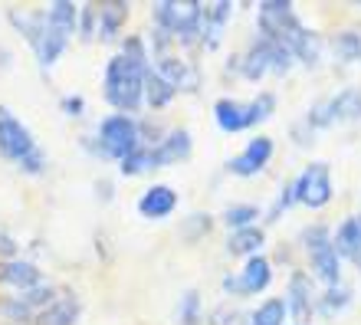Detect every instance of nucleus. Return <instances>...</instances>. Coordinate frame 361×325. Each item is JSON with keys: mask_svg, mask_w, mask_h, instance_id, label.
I'll return each instance as SVG.
<instances>
[{"mask_svg": "<svg viewBox=\"0 0 361 325\" xmlns=\"http://www.w3.org/2000/svg\"><path fill=\"white\" fill-rule=\"evenodd\" d=\"M325 106H329V115H332V125L355 122V118H361V89H355V86L342 89L338 96L325 99Z\"/></svg>", "mask_w": 361, "mask_h": 325, "instance_id": "4be33fe9", "label": "nucleus"}, {"mask_svg": "<svg viewBox=\"0 0 361 325\" xmlns=\"http://www.w3.org/2000/svg\"><path fill=\"white\" fill-rule=\"evenodd\" d=\"M269 158H273V138L259 135V138H253L227 168H230V174H237V178H253V174H259L267 168Z\"/></svg>", "mask_w": 361, "mask_h": 325, "instance_id": "ddd939ff", "label": "nucleus"}, {"mask_svg": "<svg viewBox=\"0 0 361 325\" xmlns=\"http://www.w3.org/2000/svg\"><path fill=\"white\" fill-rule=\"evenodd\" d=\"M348 302H352V289L345 286V283H335V286H329L325 296L319 299V309H322V316H335V312H342Z\"/></svg>", "mask_w": 361, "mask_h": 325, "instance_id": "bb28decb", "label": "nucleus"}, {"mask_svg": "<svg viewBox=\"0 0 361 325\" xmlns=\"http://www.w3.org/2000/svg\"><path fill=\"white\" fill-rule=\"evenodd\" d=\"M174 207H178V194H174V188H168V184H154V188H148V191L142 194V201H138V214L148 217V220L171 217Z\"/></svg>", "mask_w": 361, "mask_h": 325, "instance_id": "dca6fc26", "label": "nucleus"}, {"mask_svg": "<svg viewBox=\"0 0 361 325\" xmlns=\"http://www.w3.org/2000/svg\"><path fill=\"white\" fill-rule=\"evenodd\" d=\"M82 109H86L82 96H66V99H63V112L73 115V118H76V115H82Z\"/></svg>", "mask_w": 361, "mask_h": 325, "instance_id": "f704fd0d", "label": "nucleus"}, {"mask_svg": "<svg viewBox=\"0 0 361 325\" xmlns=\"http://www.w3.org/2000/svg\"><path fill=\"white\" fill-rule=\"evenodd\" d=\"M47 20L63 33V37H73L79 30V7L69 4V0H56V4L47 7Z\"/></svg>", "mask_w": 361, "mask_h": 325, "instance_id": "b1692460", "label": "nucleus"}, {"mask_svg": "<svg viewBox=\"0 0 361 325\" xmlns=\"http://www.w3.org/2000/svg\"><path fill=\"white\" fill-rule=\"evenodd\" d=\"M259 217V211L253 207V204H233V207H227L224 211V223H227L230 230H243V227H253V220Z\"/></svg>", "mask_w": 361, "mask_h": 325, "instance_id": "c756f323", "label": "nucleus"}, {"mask_svg": "<svg viewBox=\"0 0 361 325\" xmlns=\"http://www.w3.org/2000/svg\"><path fill=\"white\" fill-rule=\"evenodd\" d=\"M305 250H309V263H312L315 276L322 279L325 286L342 283V257H338V250H335L329 230L325 227L305 230Z\"/></svg>", "mask_w": 361, "mask_h": 325, "instance_id": "1a4fd4ad", "label": "nucleus"}, {"mask_svg": "<svg viewBox=\"0 0 361 325\" xmlns=\"http://www.w3.org/2000/svg\"><path fill=\"white\" fill-rule=\"evenodd\" d=\"M148 168H154L152 164V148H138V152H132L128 154V158H122V161H118V171L125 174V178H135V174H145L148 171Z\"/></svg>", "mask_w": 361, "mask_h": 325, "instance_id": "7c9ffc66", "label": "nucleus"}, {"mask_svg": "<svg viewBox=\"0 0 361 325\" xmlns=\"http://www.w3.org/2000/svg\"><path fill=\"white\" fill-rule=\"evenodd\" d=\"M174 96H178V92H174V89L168 86L152 66H148V73H145V102H148L152 109H164Z\"/></svg>", "mask_w": 361, "mask_h": 325, "instance_id": "393cba45", "label": "nucleus"}, {"mask_svg": "<svg viewBox=\"0 0 361 325\" xmlns=\"http://www.w3.org/2000/svg\"><path fill=\"white\" fill-rule=\"evenodd\" d=\"M332 49H335V56L342 59V63H358V59H361V37L355 33V30L335 33V37H332Z\"/></svg>", "mask_w": 361, "mask_h": 325, "instance_id": "a878e982", "label": "nucleus"}, {"mask_svg": "<svg viewBox=\"0 0 361 325\" xmlns=\"http://www.w3.org/2000/svg\"><path fill=\"white\" fill-rule=\"evenodd\" d=\"M200 230H210V220L204 217V214H194V217H190V230H188V237L194 240L200 233Z\"/></svg>", "mask_w": 361, "mask_h": 325, "instance_id": "c9c22d12", "label": "nucleus"}, {"mask_svg": "<svg viewBox=\"0 0 361 325\" xmlns=\"http://www.w3.org/2000/svg\"><path fill=\"white\" fill-rule=\"evenodd\" d=\"M178 322L180 325H197L200 322V296L194 289H188L178 302Z\"/></svg>", "mask_w": 361, "mask_h": 325, "instance_id": "2f4dec72", "label": "nucleus"}, {"mask_svg": "<svg viewBox=\"0 0 361 325\" xmlns=\"http://www.w3.org/2000/svg\"><path fill=\"white\" fill-rule=\"evenodd\" d=\"M276 112V96L273 92H259L253 102H237V99H220L214 106V118L224 132H247L253 125L267 122Z\"/></svg>", "mask_w": 361, "mask_h": 325, "instance_id": "423d86ee", "label": "nucleus"}, {"mask_svg": "<svg viewBox=\"0 0 361 325\" xmlns=\"http://www.w3.org/2000/svg\"><path fill=\"white\" fill-rule=\"evenodd\" d=\"M92 37H95V4H86V10H82V39Z\"/></svg>", "mask_w": 361, "mask_h": 325, "instance_id": "72a5a7b5", "label": "nucleus"}, {"mask_svg": "<svg viewBox=\"0 0 361 325\" xmlns=\"http://www.w3.org/2000/svg\"><path fill=\"white\" fill-rule=\"evenodd\" d=\"M10 23L23 33V37L30 39V47H33V53H37L39 66L49 69L56 66V59L63 56V49H66L69 37H63L53 23L47 20V10H30V13H20V10H13L10 13Z\"/></svg>", "mask_w": 361, "mask_h": 325, "instance_id": "7ed1b4c3", "label": "nucleus"}, {"mask_svg": "<svg viewBox=\"0 0 361 325\" xmlns=\"http://www.w3.org/2000/svg\"><path fill=\"white\" fill-rule=\"evenodd\" d=\"M39 269L27 259H10V263H0V283H7V286H17L20 293H27V289H37L39 286Z\"/></svg>", "mask_w": 361, "mask_h": 325, "instance_id": "aec40b11", "label": "nucleus"}, {"mask_svg": "<svg viewBox=\"0 0 361 325\" xmlns=\"http://www.w3.org/2000/svg\"><path fill=\"white\" fill-rule=\"evenodd\" d=\"M128 20V4L122 0H109V4H95V37L99 39H112L122 23Z\"/></svg>", "mask_w": 361, "mask_h": 325, "instance_id": "a211bd4d", "label": "nucleus"}, {"mask_svg": "<svg viewBox=\"0 0 361 325\" xmlns=\"http://www.w3.org/2000/svg\"><path fill=\"white\" fill-rule=\"evenodd\" d=\"M190 148H194V142H190L188 128H174V132H168L161 142L152 148V164H154V168L180 164L184 158H190Z\"/></svg>", "mask_w": 361, "mask_h": 325, "instance_id": "2eb2a0df", "label": "nucleus"}, {"mask_svg": "<svg viewBox=\"0 0 361 325\" xmlns=\"http://www.w3.org/2000/svg\"><path fill=\"white\" fill-rule=\"evenodd\" d=\"M286 312L295 319V325H309L315 312L312 302V279L305 273H293L289 276V289H286Z\"/></svg>", "mask_w": 361, "mask_h": 325, "instance_id": "4468645a", "label": "nucleus"}, {"mask_svg": "<svg viewBox=\"0 0 361 325\" xmlns=\"http://www.w3.org/2000/svg\"><path fill=\"white\" fill-rule=\"evenodd\" d=\"M0 154L7 161H17V168L27 174H39L47 168V154L37 145L33 132L7 106H0Z\"/></svg>", "mask_w": 361, "mask_h": 325, "instance_id": "f03ea898", "label": "nucleus"}, {"mask_svg": "<svg viewBox=\"0 0 361 325\" xmlns=\"http://www.w3.org/2000/svg\"><path fill=\"white\" fill-rule=\"evenodd\" d=\"M257 23H259V30H263V39H269L276 47H286L289 53H293L295 43H299L305 33V27L293 13V4H289V0H263L257 10Z\"/></svg>", "mask_w": 361, "mask_h": 325, "instance_id": "39448f33", "label": "nucleus"}, {"mask_svg": "<svg viewBox=\"0 0 361 325\" xmlns=\"http://www.w3.org/2000/svg\"><path fill=\"white\" fill-rule=\"evenodd\" d=\"M99 148H102V154L122 161V158H128L132 152L142 148V128H138L132 115H105L99 122Z\"/></svg>", "mask_w": 361, "mask_h": 325, "instance_id": "0eeeda50", "label": "nucleus"}, {"mask_svg": "<svg viewBox=\"0 0 361 325\" xmlns=\"http://www.w3.org/2000/svg\"><path fill=\"white\" fill-rule=\"evenodd\" d=\"M332 243H335V250H338V257H348V259H355V263H358V259H361V214L338 223Z\"/></svg>", "mask_w": 361, "mask_h": 325, "instance_id": "412c9836", "label": "nucleus"}, {"mask_svg": "<svg viewBox=\"0 0 361 325\" xmlns=\"http://www.w3.org/2000/svg\"><path fill=\"white\" fill-rule=\"evenodd\" d=\"M145 73H148L145 43L138 37H128L125 49L118 56L109 59V66H105V79H102L105 102L112 109H118L122 115L138 112V106L145 99Z\"/></svg>", "mask_w": 361, "mask_h": 325, "instance_id": "f257e3e1", "label": "nucleus"}, {"mask_svg": "<svg viewBox=\"0 0 361 325\" xmlns=\"http://www.w3.org/2000/svg\"><path fill=\"white\" fill-rule=\"evenodd\" d=\"M233 17V4L230 0H220V4H210L204 7V20H200V43L207 49H214L220 43V33L227 27V20Z\"/></svg>", "mask_w": 361, "mask_h": 325, "instance_id": "f3484780", "label": "nucleus"}, {"mask_svg": "<svg viewBox=\"0 0 361 325\" xmlns=\"http://www.w3.org/2000/svg\"><path fill=\"white\" fill-rule=\"evenodd\" d=\"M263 240H267V233L259 227H243V230H233V233H230L227 250L233 257H257L259 247H263Z\"/></svg>", "mask_w": 361, "mask_h": 325, "instance_id": "5701e85b", "label": "nucleus"}, {"mask_svg": "<svg viewBox=\"0 0 361 325\" xmlns=\"http://www.w3.org/2000/svg\"><path fill=\"white\" fill-rule=\"evenodd\" d=\"M152 17L168 37L180 39V43H194V39H200L204 4H197V0H161V4H154Z\"/></svg>", "mask_w": 361, "mask_h": 325, "instance_id": "20e7f679", "label": "nucleus"}, {"mask_svg": "<svg viewBox=\"0 0 361 325\" xmlns=\"http://www.w3.org/2000/svg\"><path fill=\"white\" fill-rule=\"evenodd\" d=\"M154 73L174 89V92H194L200 86V69L190 63V59L171 56V53H161L154 56Z\"/></svg>", "mask_w": 361, "mask_h": 325, "instance_id": "9b49d317", "label": "nucleus"}, {"mask_svg": "<svg viewBox=\"0 0 361 325\" xmlns=\"http://www.w3.org/2000/svg\"><path fill=\"white\" fill-rule=\"evenodd\" d=\"M358 266H361V259H358Z\"/></svg>", "mask_w": 361, "mask_h": 325, "instance_id": "e433bc0d", "label": "nucleus"}, {"mask_svg": "<svg viewBox=\"0 0 361 325\" xmlns=\"http://www.w3.org/2000/svg\"><path fill=\"white\" fill-rule=\"evenodd\" d=\"M293 59L295 56L286 47H276V43H269V39L259 37L257 43L240 56V73H243L247 79H253V82H259L269 69H273V73H289Z\"/></svg>", "mask_w": 361, "mask_h": 325, "instance_id": "6e6552de", "label": "nucleus"}, {"mask_svg": "<svg viewBox=\"0 0 361 325\" xmlns=\"http://www.w3.org/2000/svg\"><path fill=\"white\" fill-rule=\"evenodd\" d=\"M319 53H322V39H319V33H312V30H305L302 39L295 43L293 56L299 59V63H305V66H315V63H319Z\"/></svg>", "mask_w": 361, "mask_h": 325, "instance_id": "c85d7f7f", "label": "nucleus"}, {"mask_svg": "<svg viewBox=\"0 0 361 325\" xmlns=\"http://www.w3.org/2000/svg\"><path fill=\"white\" fill-rule=\"evenodd\" d=\"M240 309L230 306V302H224V306H217L214 312H210V325H240Z\"/></svg>", "mask_w": 361, "mask_h": 325, "instance_id": "473e14b6", "label": "nucleus"}, {"mask_svg": "<svg viewBox=\"0 0 361 325\" xmlns=\"http://www.w3.org/2000/svg\"><path fill=\"white\" fill-rule=\"evenodd\" d=\"M286 322V299H267L250 316V325H283Z\"/></svg>", "mask_w": 361, "mask_h": 325, "instance_id": "cd10ccee", "label": "nucleus"}, {"mask_svg": "<svg viewBox=\"0 0 361 325\" xmlns=\"http://www.w3.org/2000/svg\"><path fill=\"white\" fill-rule=\"evenodd\" d=\"M79 322V302L76 296L49 299L37 312V325H76Z\"/></svg>", "mask_w": 361, "mask_h": 325, "instance_id": "6ab92c4d", "label": "nucleus"}, {"mask_svg": "<svg viewBox=\"0 0 361 325\" xmlns=\"http://www.w3.org/2000/svg\"><path fill=\"white\" fill-rule=\"evenodd\" d=\"M295 201H302L305 207H325L332 201V171L325 161L309 164L299 178H295Z\"/></svg>", "mask_w": 361, "mask_h": 325, "instance_id": "9d476101", "label": "nucleus"}, {"mask_svg": "<svg viewBox=\"0 0 361 325\" xmlns=\"http://www.w3.org/2000/svg\"><path fill=\"white\" fill-rule=\"evenodd\" d=\"M273 279V266H269L267 257H250L247 266L240 269V276H227L224 279V293H233V296H243V293H263Z\"/></svg>", "mask_w": 361, "mask_h": 325, "instance_id": "f8f14e48", "label": "nucleus"}]
</instances>
